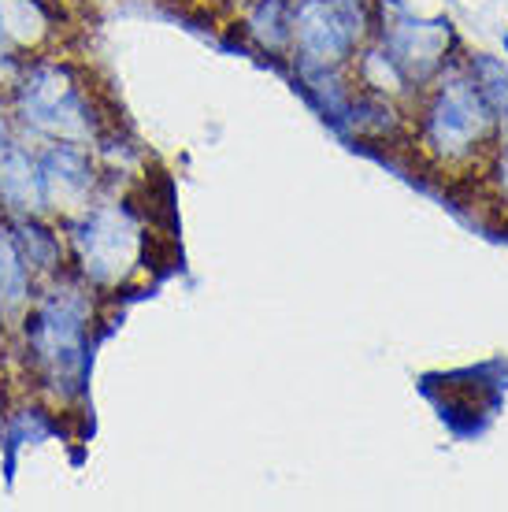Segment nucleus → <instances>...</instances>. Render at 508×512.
Segmentation results:
<instances>
[{
  "label": "nucleus",
  "mask_w": 508,
  "mask_h": 512,
  "mask_svg": "<svg viewBox=\"0 0 508 512\" xmlns=\"http://www.w3.org/2000/svg\"><path fill=\"white\" fill-rule=\"evenodd\" d=\"M497 123L501 119L490 112L468 71L445 67L423 101L416 134L438 164H468L471 156H479L497 141Z\"/></svg>",
  "instance_id": "obj_1"
},
{
  "label": "nucleus",
  "mask_w": 508,
  "mask_h": 512,
  "mask_svg": "<svg viewBox=\"0 0 508 512\" xmlns=\"http://www.w3.org/2000/svg\"><path fill=\"white\" fill-rule=\"evenodd\" d=\"M371 23L379 26V45L397 60L412 86L434 82L457 49V30L449 19H420L401 0H379L371 8Z\"/></svg>",
  "instance_id": "obj_2"
},
{
  "label": "nucleus",
  "mask_w": 508,
  "mask_h": 512,
  "mask_svg": "<svg viewBox=\"0 0 508 512\" xmlns=\"http://www.w3.org/2000/svg\"><path fill=\"white\" fill-rule=\"evenodd\" d=\"M19 112L30 127H38L49 138L64 141H89L93 138V112H89L86 93L78 90L67 67L41 64L23 78L19 86Z\"/></svg>",
  "instance_id": "obj_3"
},
{
  "label": "nucleus",
  "mask_w": 508,
  "mask_h": 512,
  "mask_svg": "<svg viewBox=\"0 0 508 512\" xmlns=\"http://www.w3.org/2000/svg\"><path fill=\"white\" fill-rule=\"evenodd\" d=\"M71 242H75L82 275L97 286H115L127 279V271L138 260L141 231L138 219L123 205H104L78 219Z\"/></svg>",
  "instance_id": "obj_4"
},
{
  "label": "nucleus",
  "mask_w": 508,
  "mask_h": 512,
  "mask_svg": "<svg viewBox=\"0 0 508 512\" xmlns=\"http://www.w3.org/2000/svg\"><path fill=\"white\" fill-rule=\"evenodd\" d=\"M356 41V30L334 8V0H293L290 45L297 52V64L345 67L353 60Z\"/></svg>",
  "instance_id": "obj_5"
},
{
  "label": "nucleus",
  "mask_w": 508,
  "mask_h": 512,
  "mask_svg": "<svg viewBox=\"0 0 508 512\" xmlns=\"http://www.w3.org/2000/svg\"><path fill=\"white\" fill-rule=\"evenodd\" d=\"M41 190H45V205L52 208H82L93 193V164L89 153L78 149V141L52 145L41 156Z\"/></svg>",
  "instance_id": "obj_6"
},
{
  "label": "nucleus",
  "mask_w": 508,
  "mask_h": 512,
  "mask_svg": "<svg viewBox=\"0 0 508 512\" xmlns=\"http://www.w3.org/2000/svg\"><path fill=\"white\" fill-rule=\"evenodd\" d=\"M0 197L19 212H38L45 205L41 167L19 149H8L0 156Z\"/></svg>",
  "instance_id": "obj_7"
},
{
  "label": "nucleus",
  "mask_w": 508,
  "mask_h": 512,
  "mask_svg": "<svg viewBox=\"0 0 508 512\" xmlns=\"http://www.w3.org/2000/svg\"><path fill=\"white\" fill-rule=\"evenodd\" d=\"M290 12H293V0H256L249 19H245V34L267 56H279L290 45Z\"/></svg>",
  "instance_id": "obj_8"
},
{
  "label": "nucleus",
  "mask_w": 508,
  "mask_h": 512,
  "mask_svg": "<svg viewBox=\"0 0 508 512\" xmlns=\"http://www.w3.org/2000/svg\"><path fill=\"white\" fill-rule=\"evenodd\" d=\"M356 82L368 93H379V97H401L412 86L405 71L397 67V60L382 45H368L356 56Z\"/></svg>",
  "instance_id": "obj_9"
},
{
  "label": "nucleus",
  "mask_w": 508,
  "mask_h": 512,
  "mask_svg": "<svg viewBox=\"0 0 508 512\" xmlns=\"http://www.w3.org/2000/svg\"><path fill=\"white\" fill-rule=\"evenodd\" d=\"M464 71L475 82V90L483 93V101L490 104V112L497 119L508 116V67L505 60H497L490 52H471L464 60Z\"/></svg>",
  "instance_id": "obj_10"
},
{
  "label": "nucleus",
  "mask_w": 508,
  "mask_h": 512,
  "mask_svg": "<svg viewBox=\"0 0 508 512\" xmlns=\"http://www.w3.org/2000/svg\"><path fill=\"white\" fill-rule=\"evenodd\" d=\"M30 301V268L12 234L0 231V308H23Z\"/></svg>",
  "instance_id": "obj_11"
},
{
  "label": "nucleus",
  "mask_w": 508,
  "mask_h": 512,
  "mask_svg": "<svg viewBox=\"0 0 508 512\" xmlns=\"http://www.w3.org/2000/svg\"><path fill=\"white\" fill-rule=\"evenodd\" d=\"M15 245H19V253H23L26 268H41V271H52L60 264V238L52 231H45L41 223L34 219H23L19 227H15Z\"/></svg>",
  "instance_id": "obj_12"
},
{
  "label": "nucleus",
  "mask_w": 508,
  "mask_h": 512,
  "mask_svg": "<svg viewBox=\"0 0 508 512\" xmlns=\"http://www.w3.org/2000/svg\"><path fill=\"white\" fill-rule=\"evenodd\" d=\"M494 175L497 182H501V190H505L508 197V116L497 123V141H494Z\"/></svg>",
  "instance_id": "obj_13"
},
{
  "label": "nucleus",
  "mask_w": 508,
  "mask_h": 512,
  "mask_svg": "<svg viewBox=\"0 0 508 512\" xmlns=\"http://www.w3.org/2000/svg\"><path fill=\"white\" fill-rule=\"evenodd\" d=\"M501 41H505V52H508V34H505V38H501Z\"/></svg>",
  "instance_id": "obj_14"
}]
</instances>
